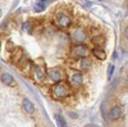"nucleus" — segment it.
<instances>
[{
  "instance_id": "f257e3e1",
  "label": "nucleus",
  "mask_w": 128,
  "mask_h": 127,
  "mask_svg": "<svg viewBox=\"0 0 128 127\" xmlns=\"http://www.w3.org/2000/svg\"><path fill=\"white\" fill-rule=\"evenodd\" d=\"M69 85L66 83V82H58L54 89H52V95H54V98L56 99H64L66 96L69 95Z\"/></svg>"
},
{
  "instance_id": "f03ea898",
  "label": "nucleus",
  "mask_w": 128,
  "mask_h": 127,
  "mask_svg": "<svg viewBox=\"0 0 128 127\" xmlns=\"http://www.w3.org/2000/svg\"><path fill=\"white\" fill-rule=\"evenodd\" d=\"M72 55L74 57V58H87V54H88V49L84 46V45H81V44H78V45H74L73 48H72Z\"/></svg>"
},
{
  "instance_id": "7ed1b4c3",
  "label": "nucleus",
  "mask_w": 128,
  "mask_h": 127,
  "mask_svg": "<svg viewBox=\"0 0 128 127\" xmlns=\"http://www.w3.org/2000/svg\"><path fill=\"white\" fill-rule=\"evenodd\" d=\"M72 39L74 42H78V44H81V42H83L84 40L87 39V35L86 32L82 30V28H76L72 32Z\"/></svg>"
},
{
  "instance_id": "20e7f679",
  "label": "nucleus",
  "mask_w": 128,
  "mask_h": 127,
  "mask_svg": "<svg viewBox=\"0 0 128 127\" xmlns=\"http://www.w3.org/2000/svg\"><path fill=\"white\" fill-rule=\"evenodd\" d=\"M48 75H49L50 80H51L52 82H55V83L60 82L62 78H63V72H62L59 68H50L49 72H48Z\"/></svg>"
},
{
  "instance_id": "39448f33",
  "label": "nucleus",
  "mask_w": 128,
  "mask_h": 127,
  "mask_svg": "<svg viewBox=\"0 0 128 127\" xmlns=\"http://www.w3.org/2000/svg\"><path fill=\"white\" fill-rule=\"evenodd\" d=\"M82 81H83V76L81 72L74 71L69 76V83L72 86H80V85H82Z\"/></svg>"
},
{
  "instance_id": "423d86ee",
  "label": "nucleus",
  "mask_w": 128,
  "mask_h": 127,
  "mask_svg": "<svg viewBox=\"0 0 128 127\" xmlns=\"http://www.w3.org/2000/svg\"><path fill=\"white\" fill-rule=\"evenodd\" d=\"M56 23H58L62 28H68V27L70 26V23H72V21H70V18H69L67 14L60 13V14H58V17H56Z\"/></svg>"
},
{
  "instance_id": "0eeeda50",
  "label": "nucleus",
  "mask_w": 128,
  "mask_h": 127,
  "mask_svg": "<svg viewBox=\"0 0 128 127\" xmlns=\"http://www.w3.org/2000/svg\"><path fill=\"white\" fill-rule=\"evenodd\" d=\"M122 107L120 105H115V107H113L109 112V118L112 121H116V119H119L120 118V115H122Z\"/></svg>"
},
{
  "instance_id": "6e6552de",
  "label": "nucleus",
  "mask_w": 128,
  "mask_h": 127,
  "mask_svg": "<svg viewBox=\"0 0 128 127\" xmlns=\"http://www.w3.org/2000/svg\"><path fill=\"white\" fill-rule=\"evenodd\" d=\"M22 105H23V109H24L28 114H34V112H35V105H34V103H32L31 100L23 99Z\"/></svg>"
},
{
  "instance_id": "1a4fd4ad",
  "label": "nucleus",
  "mask_w": 128,
  "mask_h": 127,
  "mask_svg": "<svg viewBox=\"0 0 128 127\" xmlns=\"http://www.w3.org/2000/svg\"><path fill=\"white\" fill-rule=\"evenodd\" d=\"M2 82L4 85H8V86H13L14 85V78L12 77V75H9V73H3L2 75Z\"/></svg>"
},
{
  "instance_id": "9d476101",
  "label": "nucleus",
  "mask_w": 128,
  "mask_h": 127,
  "mask_svg": "<svg viewBox=\"0 0 128 127\" xmlns=\"http://www.w3.org/2000/svg\"><path fill=\"white\" fill-rule=\"evenodd\" d=\"M35 73H36V78H37V81H44L45 80V72H44V69H42L41 67H38V66H36V68H35Z\"/></svg>"
},
{
  "instance_id": "9b49d317",
  "label": "nucleus",
  "mask_w": 128,
  "mask_h": 127,
  "mask_svg": "<svg viewBox=\"0 0 128 127\" xmlns=\"http://www.w3.org/2000/svg\"><path fill=\"white\" fill-rule=\"evenodd\" d=\"M92 54L98 58V59H100V60H104V59L106 58V53H105L104 50H101V49H94V50H92Z\"/></svg>"
},
{
  "instance_id": "f8f14e48",
  "label": "nucleus",
  "mask_w": 128,
  "mask_h": 127,
  "mask_svg": "<svg viewBox=\"0 0 128 127\" xmlns=\"http://www.w3.org/2000/svg\"><path fill=\"white\" fill-rule=\"evenodd\" d=\"M55 121H56L58 127H68V126H67V121L64 119V117H62L60 114H56V115H55Z\"/></svg>"
},
{
  "instance_id": "ddd939ff",
  "label": "nucleus",
  "mask_w": 128,
  "mask_h": 127,
  "mask_svg": "<svg viewBox=\"0 0 128 127\" xmlns=\"http://www.w3.org/2000/svg\"><path fill=\"white\" fill-rule=\"evenodd\" d=\"M80 64H81V68L82 69H88L91 67V60L88 58H82Z\"/></svg>"
},
{
  "instance_id": "4468645a",
  "label": "nucleus",
  "mask_w": 128,
  "mask_h": 127,
  "mask_svg": "<svg viewBox=\"0 0 128 127\" xmlns=\"http://www.w3.org/2000/svg\"><path fill=\"white\" fill-rule=\"evenodd\" d=\"M34 9L36 10V12H44V9H45V4H44V2H37V3H35Z\"/></svg>"
},
{
  "instance_id": "2eb2a0df",
  "label": "nucleus",
  "mask_w": 128,
  "mask_h": 127,
  "mask_svg": "<svg viewBox=\"0 0 128 127\" xmlns=\"http://www.w3.org/2000/svg\"><path fill=\"white\" fill-rule=\"evenodd\" d=\"M92 42L96 45H102L104 44V37L102 36H96V37L92 39Z\"/></svg>"
},
{
  "instance_id": "dca6fc26",
  "label": "nucleus",
  "mask_w": 128,
  "mask_h": 127,
  "mask_svg": "<svg viewBox=\"0 0 128 127\" xmlns=\"http://www.w3.org/2000/svg\"><path fill=\"white\" fill-rule=\"evenodd\" d=\"M23 30L26 31V32L31 34V32H32V28H31V23H30V22H24V23H23Z\"/></svg>"
},
{
  "instance_id": "f3484780",
  "label": "nucleus",
  "mask_w": 128,
  "mask_h": 127,
  "mask_svg": "<svg viewBox=\"0 0 128 127\" xmlns=\"http://www.w3.org/2000/svg\"><path fill=\"white\" fill-rule=\"evenodd\" d=\"M113 72H114V66H109V69H108V78H112Z\"/></svg>"
},
{
  "instance_id": "a211bd4d",
  "label": "nucleus",
  "mask_w": 128,
  "mask_h": 127,
  "mask_svg": "<svg viewBox=\"0 0 128 127\" xmlns=\"http://www.w3.org/2000/svg\"><path fill=\"white\" fill-rule=\"evenodd\" d=\"M69 115L72 118H78V115H77V113H73V112H69Z\"/></svg>"
},
{
  "instance_id": "6ab92c4d",
  "label": "nucleus",
  "mask_w": 128,
  "mask_h": 127,
  "mask_svg": "<svg viewBox=\"0 0 128 127\" xmlns=\"http://www.w3.org/2000/svg\"><path fill=\"white\" fill-rule=\"evenodd\" d=\"M124 35H126V37L128 39V26L126 27V31H124Z\"/></svg>"
},
{
  "instance_id": "aec40b11",
  "label": "nucleus",
  "mask_w": 128,
  "mask_h": 127,
  "mask_svg": "<svg viewBox=\"0 0 128 127\" xmlns=\"http://www.w3.org/2000/svg\"><path fill=\"white\" fill-rule=\"evenodd\" d=\"M2 14H3V12H2V9H0V18H2Z\"/></svg>"
},
{
  "instance_id": "412c9836",
  "label": "nucleus",
  "mask_w": 128,
  "mask_h": 127,
  "mask_svg": "<svg viewBox=\"0 0 128 127\" xmlns=\"http://www.w3.org/2000/svg\"><path fill=\"white\" fill-rule=\"evenodd\" d=\"M38 2H45V0H38Z\"/></svg>"
}]
</instances>
